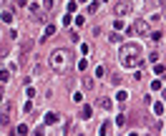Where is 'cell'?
I'll return each mask as SVG.
<instances>
[{"label":"cell","instance_id":"cell-1","mask_svg":"<svg viewBox=\"0 0 166 136\" xmlns=\"http://www.w3.org/2000/svg\"><path fill=\"white\" fill-rule=\"evenodd\" d=\"M118 55H121V66L124 68H139L143 61V48L136 46V43H124Z\"/></svg>","mask_w":166,"mask_h":136},{"label":"cell","instance_id":"cell-2","mask_svg":"<svg viewBox=\"0 0 166 136\" xmlns=\"http://www.w3.org/2000/svg\"><path fill=\"white\" fill-rule=\"evenodd\" d=\"M50 63H53L55 68H66L70 63V51H55L53 55H50Z\"/></svg>","mask_w":166,"mask_h":136},{"label":"cell","instance_id":"cell-3","mask_svg":"<svg viewBox=\"0 0 166 136\" xmlns=\"http://www.w3.org/2000/svg\"><path fill=\"white\" fill-rule=\"evenodd\" d=\"M13 113H15V106H13V103H5L3 113H0V126H3V128H8V126L13 124Z\"/></svg>","mask_w":166,"mask_h":136},{"label":"cell","instance_id":"cell-4","mask_svg":"<svg viewBox=\"0 0 166 136\" xmlns=\"http://www.w3.org/2000/svg\"><path fill=\"white\" fill-rule=\"evenodd\" d=\"M128 33H131V35H146L149 33V23H146V20H136V23L128 28Z\"/></svg>","mask_w":166,"mask_h":136},{"label":"cell","instance_id":"cell-5","mask_svg":"<svg viewBox=\"0 0 166 136\" xmlns=\"http://www.w3.org/2000/svg\"><path fill=\"white\" fill-rule=\"evenodd\" d=\"M43 124H45V126H53V124H58V113H53V111H50V113H45Z\"/></svg>","mask_w":166,"mask_h":136},{"label":"cell","instance_id":"cell-6","mask_svg":"<svg viewBox=\"0 0 166 136\" xmlns=\"http://www.w3.org/2000/svg\"><path fill=\"white\" fill-rule=\"evenodd\" d=\"M128 10H131V8H128V3H118V5H116V15H126Z\"/></svg>","mask_w":166,"mask_h":136},{"label":"cell","instance_id":"cell-7","mask_svg":"<svg viewBox=\"0 0 166 136\" xmlns=\"http://www.w3.org/2000/svg\"><path fill=\"white\" fill-rule=\"evenodd\" d=\"M91 116H93V109H91V106H83V109H81V119H83V121H88Z\"/></svg>","mask_w":166,"mask_h":136},{"label":"cell","instance_id":"cell-8","mask_svg":"<svg viewBox=\"0 0 166 136\" xmlns=\"http://www.w3.org/2000/svg\"><path fill=\"white\" fill-rule=\"evenodd\" d=\"M108 131H111V121H103L101 128H98V134H101V136H108Z\"/></svg>","mask_w":166,"mask_h":136},{"label":"cell","instance_id":"cell-9","mask_svg":"<svg viewBox=\"0 0 166 136\" xmlns=\"http://www.w3.org/2000/svg\"><path fill=\"white\" fill-rule=\"evenodd\" d=\"M93 86H96V81H93L91 76H83V88H86V91H91Z\"/></svg>","mask_w":166,"mask_h":136},{"label":"cell","instance_id":"cell-10","mask_svg":"<svg viewBox=\"0 0 166 136\" xmlns=\"http://www.w3.org/2000/svg\"><path fill=\"white\" fill-rule=\"evenodd\" d=\"M25 134H28V126L25 124H18L15 126V136H25Z\"/></svg>","mask_w":166,"mask_h":136},{"label":"cell","instance_id":"cell-11","mask_svg":"<svg viewBox=\"0 0 166 136\" xmlns=\"http://www.w3.org/2000/svg\"><path fill=\"white\" fill-rule=\"evenodd\" d=\"M98 106H101L103 111H108V109H111V98H101V101H98Z\"/></svg>","mask_w":166,"mask_h":136},{"label":"cell","instance_id":"cell-12","mask_svg":"<svg viewBox=\"0 0 166 136\" xmlns=\"http://www.w3.org/2000/svg\"><path fill=\"white\" fill-rule=\"evenodd\" d=\"M55 30H58L55 25H48V28H45V33H43V38H50V35H55Z\"/></svg>","mask_w":166,"mask_h":136},{"label":"cell","instance_id":"cell-13","mask_svg":"<svg viewBox=\"0 0 166 136\" xmlns=\"http://www.w3.org/2000/svg\"><path fill=\"white\" fill-rule=\"evenodd\" d=\"M30 15L33 18H40V5H30Z\"/></svg>","mask_w":166,"mask_h":136},{"label":"cell","instance_id":"cell-14","mask_svg":"<svg viewBox=\"0 0 166 136\" xmlns=\"http://www.w3.org/2000/svg\"><path fill=\"white\" fill-rule=\"evenodd\" d=\"M154 73H156V76H164V73H166V68L161 66V63H156V66H154Z\"/></svg>","mask_w":166,"mask_h":136},{"label":"cell","instance_id":"cell-15","mask_svg":"<svg viewBox=\"0 0 166 136\" xmlns=\"http://www.w3.org/2000/svg\"><path fill=\"white\" fill-rule=\"evenodd\" d=\"M81 53H83V58L91 53V46H88V43H81Z\"/></svg>","mask_w":166,"mask_h":136},{"label":"cell","instance_id":"cell-16","mask_svg":"<svg viewBox=\"0 0 166 136\" xmlns=\"http://www.w3.org/2000/svg\"><path fill=\"white\" fill-rule=\"evenodd\" d=\"M108 40H111V43H121V40H124V38H121L118 33H111V35H108Z\"/></svg>","mask_w":166,"mask_h":136},{"label":"cell","instance_id":"cell-17","mask_svg":"<svg viewBox=\"0 0 166 136\" xmlns=\"http://www.w3.org/2000/svg\"><path fill=\"white\" fill-rule=\"evenodd\" d=\"M154 113H156V116H161V113H164V103H154Z\"/></svg>","mask_w":166,"mask_h":136},{"label":"cell","instance_id":"cell-18","mask_svg":"<svg viewBox=\"0 0 166 136\" xmlns=\"http://www.w3.org/2000/svg\"><path fill=\"white\" fill-rule=\"evenodd\" d=\"M8 78H10V71H5V68H3V71H0V81L5 83V81H8Z\"/></svg>","mask_w":166,"mask_h":136},{"label":"cell","instance_id":"cell-19","mask_svg":"<svg viewBox=\"0 0 166 136\" xmlns=\"http://www.w3.org/2000/svg\"><path fill=\"white\" fill-rule=\"evenodd\" d=\"M10 20H13V13L5 10V13H3V23H10Z\"/></svg>","mask_w":166,"mask_h":136},{"label":"cell","instance_id":"cell-20","mask_svg":"<svg viewBox=\"0 0 166 136\" xmlns=\"http://www.w3.org/2000/svg\"><path fill=\"white\" fill-rule=\"evenodd\" d=\"M86 68H88V63H86V58H81V61H78V71H81V73H83Z\"/></svg>","mask_w":166,"mask_h":136},{"label":"cell","instance_id":"cell-21","mask_svg":"<svg viewBox=\"0 0 166 136\" xmlns=\"http://www.w3.org/2000/svg\"><path fill=\"white\" fill-rule=\"evenodd\" d=\"M116 98H118V101H121V103H124V101H126V98H128V93H126V91H118V93H116Z\"/></svg>","mask_w":166,"mask_h":136},{"label":"cell","instance_id":"cell-22","mask_svg":"<svg viewBox=\"0 0 166 136\" xmlns=\"http://www.w3.org/2000/svg\"><path fill=\"white\" fill-rule=\"evenodd\" d=\"M96 76L103 78V76H106V66H98V68H96Z\"/></svg>","mask_w":166,"mask_h":136},{"label":"cell","instance_id":"cell-23","mask_svg":"<svg viewBox=\"0 0 166 136\" xmlns=\"http://www.w3.org/2000/svg\"><path fill=\"white\" fill-rule=\"evenodd\" d=\"M43 8L50 13V10H53V0H43Z\"/></svg>","mask_w":166,"mask_h":136},{"label":"cell","instance_id":"cell-24","mask_svg":"<svg viewBox=\"0 0 166 136\" xmlns=\"http://www.w3.org/2000/svg\"><path fill=\"white\" fill-rule=\"evenodd\" d=\"M30 46H33V40H23V53L30 51Z\"/></svg>","mask_w":166,"mask_h":136},{"label":"cell","instance_id":"cell-25","mask_svg":"<svg viewBox=\"0 0 166 136\" xmlns=\"http://www.w3.org/2000/svg\"><path fill=\"white\" fill-rule=\"evenodd\" d=\"M98 8H101V3H98V0H96V3H91V5H88V10H91V13H96Z\"/></svg>","mask_w":166,"mask_h":136},{"label":"cell","instance_id":"cell-26","mask_svg":"<svg viewBox=\"0 0 166 136\" xmlns=\"http://www.w3.org/2000/svg\"><path fill=\"white\" fill-rule=\"evenodd\" d=\"M149 61L156 63V61H158V51H151V53H149Z\"/></svg>","mask_w":166,"mask_h":136},{"label":"cell","instance_id":"cell-27","mask_svg":"<svg viewBox=\"0 0 166 136\" xmlns=\"http://www.w3.org/2000/svg\"><path fill=\"white\" fill-rule=\"evenodd\" d=\"M151 38H154V40H161V38H164V33H161V30H156V33H151Z\"/></svg>","mask_w":166,"mask_h":136},{"label":"cell","instance_id":"cell-28","mask_svg":"<svg viewBox=\"0 0 166 136\" xmlns=\"http://www.w3.org/2000/svg\"><path fill=\"white\" fill-rule=\"evenodd\" d=\"M116 124H118V126H126V116H124V113H121V116L116 119Z\"/></svg>","mask_w":166,"mask_h":136},{"label":"cell","instance_id":"cell-29","mask_svg":"<svg viewBox=\"0 0 166 136\" xmlns=\"http://www.w3.org/2000/svg\"><path fill=\"white\" fill-rule=\"evenodd\" d=\"M33 136H43V128H35V131H33Z\"/></svg>","mask_w":166,"mask_h":136},{"label":"cell","instance_id":"cell-30","mask_svg":"<svg viewBox=\"0 0 166 136\" xmlns=\"http://www.w3.org/2000/svg\"><path fill=\"white\" fill-rule=\"evenodd\" d=\"M18 5H23V8H25V5H28V0H18Z\"/></svg>","mask_w":166,"mask_h":136},{"label":"cell","instance_id":"cell-31","mask_svg":"<svg viewBox=\"0 0 166 136\" xmlns=\"http://www.w3.org/2000/svg\"><path fill=\"white\" fill-rule=\"evenodd\" d=\"M128 136H139V134H128Z\"/></svg>","mask_w":166,"mask_h":136},{"label":"cell","instance_id":"cell-32","mask_svg":"<svg viewBox=\"0 0 166 136\" xmlns=\"http://www.w3.org/2000/svg\"><path fill=\"white\" fill-rule=\"evenodd\" d=\"M164 18H166V8H164Z\"/></svg>","mask_w":166,"mask_h":136},{"label":"cell","instance_id":"cell-33","mask_svg":"<svg viewBox=\"0 0 166 136\" xmlns=\"http://www.w3.org/2000/svg\"><path fill=\"white\" fill-rule=\"evenodd\" d=\"M78 3H86V0H78Z\"/></svg>","mask_w":166,"mask_h":136},{"label":"cell","instance_id":"cell-34","mask_svg":"<svg viewBox=\"0 0 166 136\" xmlns=\"http://www.w3.org/2000/svg\"><path fill=\"white\" fill-rule=\"evenodd\" d=\"M0 103H3V96H0Z\"/></svg>","mask_w":166,"mask_h":136}]
</instances>
